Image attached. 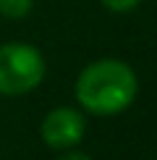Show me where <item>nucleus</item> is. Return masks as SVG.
Instances as JSON below:
<instances>
[{
	"instance_id": "1",
	"label": "nucleus",
	"mask_w": 157,
	"mask_h": 160,
	"mask_svg": "<svg viewBox=\"0 0 157 160\" xmlns=\"http://www.w3.org/2000/svg\"><path fill=\"white\" fill-rule=\"evenodd\" d=\"M139 92V79L123 61L105 58L94 61L76 79V100L84 110L94 116H115L134 102Z\"/></svg>"
},
{
	"instance_id": "2",
	"label": "nucleus",
	"mask_w": 157,
	"mask_h": 160,
	"mask_svg": "<svg viewBox=\"0 0 157 160\" xmlns=\"http://www.w3.org/2000/svg\"><path fill=\"white\" fill-rule=\"evenodd\" d=\"M45 58L42 52L24 42L0 45V95L16 97L26 95L45 79Z\"/></svg>"
},
{
	"instance_id": "3",
	"label": "nucleus",
	"mask_w": 157,
	"mask_h": 160,
	"mask_svg": "<svg viewBox=\"0 0 157 160\" xmlns=\"http://www.w3.org/2000/svg\"><path fill=\"white\" fill-rule=\"evenodd\" d=\"M87 123L84 116L74 108H55L42 121V139L50 150H71L81 142Z\"/></svg>"
},
{
	"instance_id": "4",
	"label": "nucleus",
	"mask_w": 157,
	"mask_h": 160,
	"mask_svg": "<svg viewBox=\"0 0 157 160\" xmlns=\"http://www.w3.org/2000/svg\"><path fill=\"white\" fill-rule=\"evenodd\" d=\"M31 8V0H0V16L5 18H24Z\"/></svg>"
},
{
	"instance_id": "5",
	"label": "nucleus",
	"mask_w": 157,
	"mask_h": 160,
	"mask_svg": "<svg viewBox=\"0 0 157 160\" xmlns=\"http://www.w3.org/2000/svg\"><path fill=\"white\" fill-rule=\"evenodd\" d=\"M100 3L107 11H113V13H128V11H134L141 0H100Z\"/></svg>"
},
{
	"instance_id": "6",
	"label": "nucleus",
	"mask_w": 157,
	"mask_h": 160,
	"mask_svg": "<svg viewBox=\"0 0 157 160\" xmlns=\"http://www.w3.org/2000/svg\"><path fill=\"white\" fill-rule=\"evenodd\" d=\"M58 160H92L87 152H78V150H74V152H65L63 158H58Z\"/></svg>"
}]
</instances>
